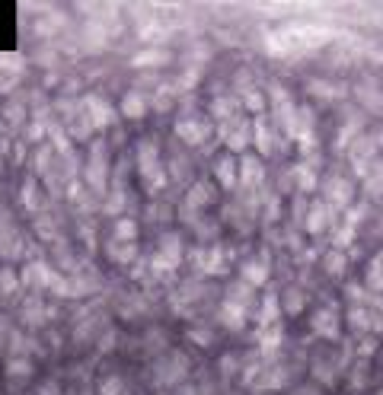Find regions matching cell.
I'll return each instance as SVG.
<instances>
[{
  "label": "cell",
  "mask_w": 383,
  "mask_h": 395,
  "mask_svg": "<svg viewBox=\"0 0 383 395\" xmlns=\"http://www.w3.org/2000/svg\"><path fill=\"white\" fill-rule=\"evenodd\" d=\"M138 169H141V179L147 182L150 191H160L167 185V169L160 163V153L153 140H141L138 144Z\"/></svg>",
  "instance_id": "cell-1"
},
{
  "label": "cell",
  "mask_w": 383,
  "mask_h": 395,
  "mask_svg": "<svg viewBox=\"0 0 383 395\" xmlns=\"http://www.w3.org/2000/svg\"><path fill=\"white\" fill-rule=\"evenodd\" d=\"M179 262H183V246H179V236L169 233V236L160 239V252L153 258V268H157V274H163V271H173Z\"/></svg>",
  "instance_id": "cell-2"
},
{
  "label": "cell",
  "mask_w": 383,
  "mask_h": 395,
  "mask_svg": "<svg viewBox=\"0 0 383 395\" xmlns=\"http://www.w3.org/2000/svg\"><path fill=\"white\" fill-rule=\"evenodd\" d=\"M176 134H179L185 144H205L211 128H208V122H201V118H183V122L176 124Z\"/></svg>",
  "instance_id": "cell-3"
},
{
  "label": "cell",
  "mask_w": 383,
  "mask_h": 395,
  "mask_svg": "<svg viewBox=\"0 0 383 395\" xmlns=\"http://www.w3.org/2000/svg\"><path fill=\"white\" fill-rule=\"evenodd\" d=\"M221 322H224L227 329H243V322H246V303H240L236 296H230L224 306H221Z\"/></svg>",
  "instance_id": "cell-4"
},
{
  "label": "cell",
  "mask_w": 383,
  "mask_h": 395,
  "mask_svg": "<svg viewBox=\"0 0 383 395\" xmlns=\"http://www.w3.org/2000/svg\"><path fill=\"white\" fill-rule=\"evenodd\" d=\"M86 115H90V124H96V128H106V124L115 118V112L106 106V99L90 96V99H86Z\"/></svg>",
  "instance_id": "cell-5"
},
{
  "label": "cell",
  "mask_w": 383,
  "mask_h": 395,
  "mask_svg": "<svg viewBox=\"0 0 383 395\" xmlns=\"http://www.w3.org/2000/svg\"><path fill=\"white\" fill-rule=\"evenodd\" d=\"M313 329L323 338H339V313L335 309H319L313 316Z\"/></svg>",
  "instance_id": "cell-6"
},
{
  "label": "cell",
  "mask_w": 383,
  "mask_h": 395,
  "mask_svg": "<svg viewBox=\"0 0 383 395\" xmlns=\"http://www.w3.org/2000/svg\"><path fill=\"white\" fill-rule=\"evenodd\" d=\"M211 195H214V189H211L208 182H198V185L189 191V198H185V207H189V211H201V207H208Z\"/></svg>",
  "instance_id": "cell-7"
},
{
  "label": "cell",
  "mask_w": 383,
  "mask_h": 395,
  "mask_svg": "<svg viewBox=\"0 0 383 395\" xmlns=\"http://www.w3.org/2000/svg\"><path fill=\"white\" fill-rule=\"evenodd\" d=\"M240 179H243V185L256 189L259 182H262V163H259V160H252V157H243V163H240Z\"/></svg>",
  "instance_id": "cell-8"
},
{
  "label": "cell",
  "mask_w": 383,
  "mask_h": 395,
  "mask_svg": "<svg viewBox=\"0 0 383 395\" xmlns=\"http://www.w3.org/2000/svg\"><path fill=\"white\" fill-rule=\"evenodd\" d=\"M265 278H268V264L265 262H246L243 264V280H246L250 287L265 284Z\"/></svg>",
  "instance_id": "cell-9"
},
{
  "label": "cell",
  "mask_w": 383,
  "mask_h": 395,
  "mask_svg": "<svg viewBox=\"0 0 383 395\" xmlns=\"http://www.w3.org/2000/svg\"><path fill=\"white\" fill-rule=\"evenodd\" d=\"M122 112H125V118H141L144 112H147V99H144L141 93H128V96L122 99Z\"/></svg>",
  "instance_id": "cell-10"
},
{
  "label": "cell",
  "mask_w": 383,
  "mask_h": 395,
  "mask_svg": "<svg viewBox=\"0 0 383 395\" xmlns=\"http://www.w3.org/2000/svg\"><path fill=\"white\" fill-rule=\"evenodd\" d=\"M214 175H217V182H221L224 189H234V185H236V163L230 157H224L221 163L214 166Z\"/></svg>",
  "instance_id": "cell-11"
},
{
  "label": "cell",
  "mask_w": 383,
  "mask_h": 395,
  "mask_svg": "<svg viewBox=\"0 0 383 395\" xmlns=\"http://www.w3.org/2000/svg\"><path fill=\"white\" fill-rule=\"evenodd\" d=\"M90 182L96 185V189H102V175H106V157H102V144H96V150H93V166H90Z\"/></svg>",
  "instance_id": "cell-12"
},
{
  "label": "cell",
  "mask_w": 383,
  "mask_h": 395,
  "mask_svg": "<svg viewBox=\"0 0 383 395\" xmlns=\"http://www.w3.org/2000/svg\"><path fill=\"white\" fill-rule=\"evenodd\" d=\"M326 220H329V217H326V204H313L310 207V217H307V230L310 233H323L326 230Z\"/></svg>",
  "instance_id": "cell-13"
},
{
  "label": "cell",
  "mask_w": 383,
  "mask_h": 395,
  "mask_svg": "<svg viewBox=\"0 0 383 395\" xmlns=\"http://www.w3.org/2000/svg\"><path fill=\"white\" fill-rule=\"evenodd\" d=\"M134 236H138L134 220H118L115 230H112V242H134Z\"/></svg>",
  "instance_id": "cell-14"
},
{
  "label": "cell",
  "mask_w": 383,
  "mask_h": 395,
  "mask_svg": "<svg viewBox=\"0 0 383 395\" xmlns=\"http://www.w3.org/2000/svg\"><path fill=\"white\" fill-rule=\"evenodd\" d=\"M109 256H112V262L128 264L134 258V242H109Z\"/></svg>",
  "instance_id": "cell-15"
},
{
  "label": "cell",
  "mask_w": 383,
  "mask_h": 395,
  "mask_svg": "<svg viewBox=\"0 0 383 395\" xmlns=\"http://www.w3.org/2000/svg\"><path fill=\"white\" fill-rule=\"evenodd\" d=\"M278 319V300L272 293L265 296V303H262V329H268V325H275Z\"/></svg>",
  "instance_id": "cell-16"
},
{
  "label": "cell",
  "mask_w": 383,
  "mask_h": 395,
  "mask_svg": "<svg viewBox=\"0 0 383 395\" xmlns=\"http://www.w3.org/2000/svg\"><path fill=\"white\" fill-rule=\"evenodd\" d=\"M256 144H259L262 153L272 150V134H268V128H265V118H259V122H256Z\"/></svg>",
  "instance_id": "cell-17"
},
{
  "label": "cell",
  "mask_w": 383,
  "mask_h": 395,
  "mask_svg": "<svg viewBox=\"0 0 383 395\" xmlns=\"http://www.w3.org/2000/svg\"><path fill=\"white\" fill-rule=\"evenodd\" d=\"M294 175H297V185L303 191H310V189H317V175L310 173L307 166H297V169H294Z\"/></svg>",
  "instance_id": "cell-18"
},
{
  "label": "cell",
  "mask_w": 383,
  "mask_h": 395,
  "mask_svg": "<svg viewBox=\"0 0 383 395\" xmlns=\"http://www.w3.org/2000/svg\"><path fill=\"white\" fill-rule=\"evenodd\" d=\"M243 106L252 108V112H262V106H265V96H262L259 90H246V93H243Z\"/></svg>",
  "instance_id": "cell-19"
},
{
  "label": "cell",
  "mask_w": 383,
  "mask_h": 395,
  "mask_svg": "<svg viewBox=\"0 0 383 395\" xmlns=\"http://www.w3.org/2000/svg\"><path fill=\"white\" fill-rule=\"evenodd\" d=\"M284 309H288V313H300V309H303V293H300V290H288V293H284Z\"/></svg>",
  "instance_id": "cell-20"
},
{
  "label": "cell",
  "mask_w": 383,
  "mask_h": 395,
  "mask_svg": "<svg viewBox=\"0 0 383 395\" xmlns=\"http://www.w3.org/2000/svg\"><path fill=\"white\" fill-rule=\"evenodd\" d=\"M329 195H333L335 204H348L351 191H348V185H342V182H329Z\"/></svg>",
  "instance_id": "cell-21"
},
{
  "label": "cell",
  "mask_w": 383,
  "mask_h": 395,
  "mask_svg": "<svg viewBox=\"0 0 383 395\" xmlns=\"http://www.w3.org/2000/svg\"><path fill=\"white\" fill-rule=\"evenodd\" d=\"M7 373H10V376H29V373H32V363H29V360H13L7 367Z\"/></svg>",
  "instance_id": "cell-22"
},
{
  "label": "cell",
  "mask_w": 383,
  "mask_h": 395,
  "mask_svg": "<svg viewBox=\"0 0 383 395\" xmlns=\"http://www.w3.org/2000/svg\"><path fill=\"white\" fill-rule=\"evenodd\" d=\"M122 392V379H106L102 383V395H118Z\"/></svg>",
  "instance_id": "cell-23"
},
{
  "label": "cell",
  "mask_w": 383,
  "mask_h": 395,
  "mask_svg": "<svg viewBox=\"0 0 383 395\" xmlns=\"http://www.w3.org/2000/svg\"><path fill=\"white\" fill-rule=\"evenodd\" d=\"M157 61H163V55H141L138 64H157Z\"/></svg>",
  "instance_id": "cell-24"
},
{
  "label": "cell",
  "mask_w": 383,
  "mask_h": 395,
  "mask_svg": "<svg viewBox=\"0 0 383 395\" xmlns=\"http://www.w3.org/2000/svg\"><path fill=\"white\" fill-rule=\"evenodd\" d=\"M10 287H17V278H13V274H3V290H10Z\"/></svg>",
  "instance_id": "cell-25"
}]
</instances>
